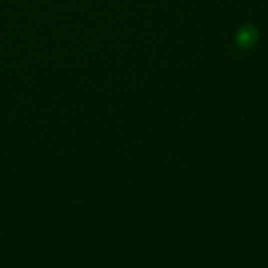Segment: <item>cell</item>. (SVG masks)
Wrapping results in <instances>:
<instances>
[{
    "label": "cell",
    "mask_w": 268,
    "mask_h": 268,
    "mask_svg": "<svg viewBox=\"0 0 268 268\" xmlns=\"http://www.w3.org/2000/svg\"><path fill=\"white\" fill-rule=\"evenodd\" d=\"M259 32L254 26L246 24L239 28L236 35V42L241 48H250L258 41Z\"/></svg>",
    "instance_id": "cell-1"
}]
</instances>
